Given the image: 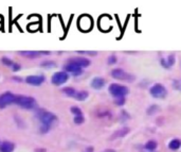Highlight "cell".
Wrapping results in <instances>:
<instances>
[{
  "mask_svg": "<svg viewBox=\"0 0 181 152\" xmlns=\"http://www.w3.org/2000/svg\"><path fill=\"white\" fill-rule=\"evenodd\" d=\"M65 69L68 71V73H74V76H79V74L82 73V68L79 67V66L75 65V64L73 63H69L67 65L65 66Z\"/></svg>",
  "mask_w": 181,
  "mask_h": 152,
  "instance_id": "obj_12",
  "label": "cell"
},
{
  "mask_svg": "<svg viewBox=\"0 0 181 152\" xmlns=\"http://www.w3.org/2000/svg\"><path fill=\"white\" fill-rule=\"evenodd\" d=\"M36 152H46V149H42V150H41V149H39V150L37 149Z\"/></svg>",
  "mask_w": 181,
  "mask_h": 152,
  "instance_id": "obj_27",
  "label": "cell"
},
{
  "mask_svg": "<svg viewBox=\"0 0 181 152\" xmlns=\"http://www.w3.org/2000/svg\"><path fill=\"white\" fill-rule=\"evenodd\" d=\"M103 152H114V151L111 150V149H108V150H105V151H103Z\"/></svg>",
  "mask_w": 181,
  "mask_h": 152,
  "instance_id": "obj_28",
  "label": "cell"
},
{
  "mask_svg": "<svg viewBox=\"0 0 181 152\" xmlns=\"http://www.w3.org/2000/svg\"><path fill=\"white\" fill-rule=\"evenodd\" d=\"M78 23H79V30H82L84 32H87V31L91 30V28L93 26V20L89 15H83V16L79 17Z\"/></svg>",
  "mask_w": 181,
  "mask_h": 152,
  "instance_id": "obj_3",
  "label": "cell"
},
{
  "mask_svg": "<svg viewBox=\"0 0 181 152\" xmlns=\"http://www.w3.org/2000/svg\"><path fill=\"white\" fill-rule=\"evenodd\" d=\"M71 113H73L74 115H82V111H81V109L78 108V106H72L71 108Z\"/></svg>",
  "mask_w": 181,
  "mask_h": 152,
  "instance_id": "obj_21",
  "label": "cell"
},
{
  "mask_svg": "<svg viewBox=\"0 0 181 152\" xmlns=\"http://www.w3.org/2000/svg\"><path fill=\"white\" fill-rule=\"evenodd\" d=\"M18 53L29 58H39L42 54H50V52L48 51H19Z\"/></svg>",
  "mask_w": 181,
  "mask_h": 152,
  "instance_id": "obj_11",
  "label": "cell"
},
{
  "mask_svg": "<svg viewBox=\"0 0 181 152\" xmlns=\"http://www.w3.org/2000/svg\"><path fill=\"white\" fill-rule=\"evenodd\" d=\"M111 76H112L114 79H118V80H131V79H134L131 77V74L126 73L125 71L122 70V69H114V70L111 71Z\"/></svg>",
  "mask_w": 181,
  "mask_h": 152,
  "instance_id": "obj_9",
  "label": "cell"
},
{
  "mask_svg": "<svg viewBox=\"0 0 181 152\" xmlns=\"http://www.w3.org/2000/svg\"><path fill=\"white\" fill-rule=\"evenodd\" d=\"M63 93L65 94L66 96H68V97H73L76 95V90L73 89V87H65V89H63Z\"/></svg>",
  "mask_w": 181,
  "mask_h": 152,
  "instance_id": "obj_16",
  "label": "cell"
},
{
  "mask_svg": "<svg viewBox=\"0 0 181 152\" xmlns=\"http://www.w3.org/2000/svg\"><path fill=\"white\" fill-rule=\"evenodd\" d=\"M114 62H116V58H114V57H110V58H109L108 63L112 64V63H114Z\"/></svg>",
  "mask_w": 181,
  "mask_h": 152,
  "instance_id": "obj_26",
  "label": "cell"
},
{
  "mask_svg": "<svg viewBox=\"0 0 181 152\" xmlns=\"http://www.w3.org/2000/svg\"><path fill=\"white\" fill-rule=\"evenodd\" d=\"M15 103L19 106L26 110H32L36 106V101L34 98L29 97V96H23V95H18L16 96Z\"/></svg>",
  "mask_w": 181,
  "mask_h": 152,
  "instance_id": "obj_2",
  "label": "cell"
},
{
  "mask_svg": "<svg viewBox=\"0 0 181 152\" xmlns=\"http://www.w3.org/2000/svg\"><path fill=\"white\" fill-rule=\"evenodd\" d=\"M181 146V142L179 139H173L171 143H169V147L172 149V150H177V149H179Z\"/></svg>",
  "mask_w": 181,
  "mask_h": 152,
  "instance_id": "obj_17",
  "label": "cell"
},
{
  "mask_svg": "<svg viewBox=\"0 0 181 152\" xmlns=\"http://www.w3.org/2000/svg\"><path fill=\"white\" fill-rule=\"evenodd\" d=\"M38 119L41 122L40 132L41 133H47L50 129H51V126H52L53 122L56 120V116H55L53 113H50V112L39 111Z\"/></svg>",
  "mask_w": 181,
  "mask_h": 152,
  "instance_id": "obj_1",
  "label": "cell"
},
{
  "mask_svg": "<svg viewBox=\"0 0 181 152\" xmlns=\"http://www.w3.org/2000/svg\"><path fill=\"white\" fill-rule=\"evenodd\" d=\"M2 63L5 64V65H7V67H12L13 64H14V63L12 62V61L9 60V58H2Z\"/></svg>",
  "mask_w": 181,
  "mask_h": 152,
  "instance_id": "obj_22",
  "label": "cell"
},
{
  "mask_svg": "<svg viewBox=\"0 0 181 152\" xmlns=\"http://www.w3.org/2000/svg\"><path fill=\"white\" fill-rule=\"evenodd\" d=\"M79 53H84V54H89V55L97 54V52H93V51H79Z\"/></svg>",
  "mask_w": 181,
  "mask_h": 152,
  "instance_id": "obj_24",
  "label": "cell"
},
{
  "mask_svg": "<svg viewBox=\"0 0 181 152\" xmlns=\"http://www.w3.org/2000/svg\"><path fill=\"white\" fill-rule=\"evenodd\" d=\"M73 121L75 122L76 124H81L84 122V116L83 115H76L75 117H74Z\"/></svg>",
  "mask_w": 181,
  "mask_h": 152,
  "instance_id": "obj_19",
  "label": "cell"
},
{
  "mask_svg": "<svg viewBox=\"0 0 181 152\" xmlns=\"http://www.w3.org/2000/svg\"><path fill=\"white\" fill-rule=\"evenodd\" d=\"M42 67L45 68H53L55 67V63L54 62H50V61H47V62H44L41 64Z\"/></svg>",
  "mask_w": 181,
  "mask_h": 152,
  "instance_id": "obj_20",
  "label": "cell"
},
{
  "mask_svg": "<svg viewBox=\"0 0 181 152\" xmlns=\"http://www.w3.org/2000/svg\"><path fill=\"white\" fill-rule=\"evenodd\" d=\"M105 85V80L102 78H94L91 81V86L95 89H100Z\"/></svg>",
  "mask_w": 181,
  "mask_h": 152,
  "instance_id": "obj_14",
  "label": "cell"
},
{
  "mask_svg": "<svg viewBox=\"0 0 181 152\" xmlns=\"http://www.w3.org/2000/svg\"><path fill=\"white\" fill-rule=\"evenodd\" d=\"M11 68H12L13 71H17V70H19L20 69V66L18 65V64H13V66Z\"/></svg>",
  "mask_w": 181,
  "mask_h": 152,
  "instance_id": "obj_23",
  "label": "cell"
},
{
  "mask_svg": "<svg viewBox=\"0 0 181 152\" xmlns=\"http://www.w3.org/2000/svg\"><path fill=\"white\" fill-rule=\"evenodd\" d=\"M68 79H69V74L67 73H65V71H57V73H55L52 76L51 81L54 85L60 86V85H63L64 83H66L68 81Z\"/></svg>",
  "mask_w": 181,
  "mask_h": 152,
  "instance_id": "obj_6",
  "label": "cell"
},
{
  "mask_svg": "<svg viewBox=\"0 0 181 152\" xmlns=\"http://www.w3.org/2000/svg\"><path fill=\"white\" fill-rule=\"evenodd\" d=\"M68 62L75 64V65L79 66L81 68L88 67V66L90 65V61L86 58H70Z\"/></svg>",
  "mask_w": 181,
  "mask_h": 152,
  "instance_id": "obj_10",
  "label": "cell"
},
{
  "mask_svg": "<svg viewBox=\"0 0 181 152\" xmlns=\"http://www.w3.org/2000/svg\"><path fill=\"white\" fill-rule=\"evenodd\" d=\"M146 149H148V150H155L157 148V143L154 142V140H150V142H148L146 144Z\"/></svg>",
  "mask_w": 181,
  "mask_h": 152,
  "instance_id": "obj_18",
  "label": "cell"
},
{
  "mask_svg": "<svg viewBox=\"0 0 181 152\" xmlns=\"http://www.w3.org/2000/svg\"><path fill=\"white\" fill-rule=\"evenodd\" d=\"M16 100V95L12 94L10 92H7L4 94L0 95V109H4L7 105H11L15 103Z\"/></svg>",
  "mask_w": 181,
  "mask_h": 152,
  "instance_id": "obj_4",
  "label": "cell"
},
{
  "mask_svg": "<svg viewBox=\"0 0 181 152\" xmlns=\"http://www.w3.org/2000/svg\"><path fill=\"white\" fill-rule=\"evenodd\" d=\"M150 94L155 98H164L166 96V89L162 85L157 84L150 89Z\"/></svg>",
  "mask_w": 181,
  "mask_h": 152,
  "instance_id": "obj_8",
  "label": "cell"
},
{
  "mask_svg": "<svg viewBox=\"0 0 181 152\" xmlns=\"http://www.w3.org/2000/svg\"><path fill=\"white\" fill-rule=\"evenodd\" d=\"M15 149V145L12 142H2L0 144V152H13Z\"/></svg>",
  "mask_w": 181,
  "mask_h": 152,
  "instance_id": "obj_13",
  "label": "cell"
},
{
  "mask_svg": "<svg viewBox=\"0 0 181 152\" xmlns=\"http://www.w3.org/2000/svg\"><path fill=\"white\" fill-rule=\"evenodd\" d=\"M87 97H88V92H86V90H81V92H76V95L74 96V98H75L76 100H79V101L85 100Z\"/></svg>",
  "mask_w": 181,
  "mask_h": 152,
  "instance_id": "obj_15",
  "label": "cell"
},
{
  "mask_svg": "<svg viewBox=\"0 0 181 152\" xmlns=\"http://www.w3.org/2000/svg\"><path fill=\"white\" fill-rule=\"evenodd\" d=\"M124 102H125L124 98H119V99H117V100H116V103H117V104H123Z\"/></svg>",
  "mask_w": 181,
  "mask_h": 152,
  "instance_id": "obj_25",
  "label": "cell"
},
{
  "mask_svg": "<svg viewBox=\"0 0 181 152\" xmlns=\"http://www.w3.org/2000/svg\"><path fill=\"white\" fill-rule=\"evenodd\" d=\"M109 92L114 97H123V96L128 94V89L125 86L118 84H111L109 86Z\"/></svg>",
  "mask_w": 181,
  "mask_h": 152,
  "instance_id": "obj_5",
  "label": "cell"
},
{
  "mask_svg": "<svg viewBox=\"0 0 181 152\" xmlns=\"http://www.w3.org/2000/svg\"><path fill=\"white\" fill-rule=\"evenodd\" d=\"M45 79L44 74H31L26 78V82L32 86H39L45 82Z\"/></svg>",
  "mask_w": 181,
  "mask_h": 152,
  "instance_id": "obj_7",
  "label": "cell"
}]
</instances>
